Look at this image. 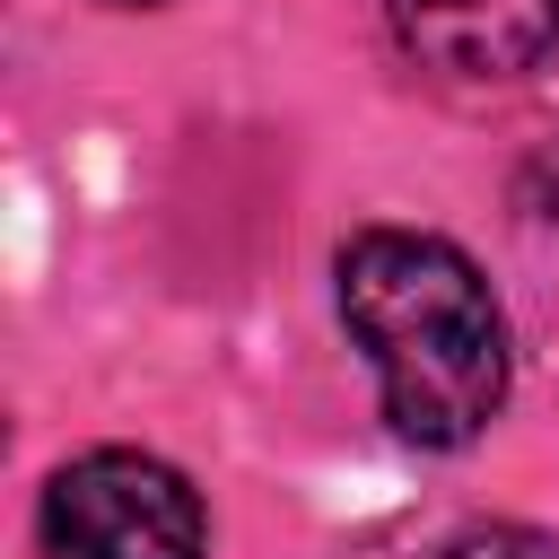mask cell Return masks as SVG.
<instances>
[{"instance_id": "obj_3", "label": "cell", "mask_w": 559, "mask_h": 559, "mask_svg": "<svg viewBox=\"0 0 559 559\" xmlns=\"http://www.w3.org/2000/svg\"><path fill=\"white\" fill-rule=\"evenodd\" d=\"M393 35L437 79H524L559 52V0H393Z\"/></svg>"}, {"instance_id": "obj_2", "label": "cell", "mask_w": 559, "mask_h": 559, "mask_svg": "<svg viewBox=\"0 0 559 559\" xmlns=\"http://www.w3.org/2000/svg\"><path fill=\"white\" fill-rule=\"evenodd\" d=\"M35 524H44V559H201L210 550L201 489L140 445H96L61 463Z\"/></svg>"}, {"instance_id": "obj_1", "label": "cell", "mask_w": 559, "mask_h": 559, "mask_svg": "<svg viewBox=\"0 0 559 559\" xmlns=\"http://www.w3.org/2000/svg\"><path fill=\"white\" fill-rule=\"evenodd\" d=\"M341 323L376 367L384 419L411 445H472L507 402V314L480 262L419 227H367L341 245Z\"/></svg>"}, {"instance_id": "obj_4", "label": "cell", "mask_w": 559, "mask_h": 559, "mask_svg": "<svg viewBox=\"0 0 559 559\" xmlns=\"http://www.w3.org/2000/svg\"><path fill=\"white\" fill-rule=\"evenodd\" d=\"M437 559H559V542L533 533V524H472V533H454Z\"/></svg>"}]
</instances>
